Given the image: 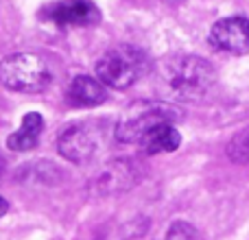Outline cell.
Returning a JSON list of instances; mask_svg holds the SVG:
<instances>
[{"mask_svg": "<svg viewBox=\"0 0 249 240\" xmlns=\"http://www.w3.org/2000/svg\"><path fill=\"white\" fill-rule=\"evenodd\" d=\"M55 79L53 66L35 52H13L0 61V81L16 92H42Z\"/></svg>", "mask_w": 249, "mask_h": 240, "instance_id": "obj_4", "label": "cell"}, {"mask_svg": "<svg viewBox=\"0 0 249 240\" xmlns=\"http://www.w3.org/2000/svg\"><path fill=\"white\" fill-rule=\"evenodd\" d=\"M216 72L210 61L195 55H173L155 68V87L168 101L195 103L210 92Z\"/></svg>", "mask_w": 249, "mask_h": 240, "instance_id": "obj_1", "label": "cell"}, {"mask_svg": "<svg viewBox=\"0 0 249 240\" xmlns=\"http://www.w3.org/2000/svg\"><path fill=\"white\" fill-rule=\"evenodd\" d=\"M68 99L74 105H81V107H90V105H101L107 99V92L105 86L99 79L86 77V74H79L70 81L68 86Z\"/></svg>", "mask_w": 249, "mask_h": 240, "instance_id": "obj_8", "label": "cell"}, {"mask_svg": "<svg viewBox=\"0 0 249 240\" xmlns=\"http://www.w3.org/2000/svg\"><path fill=\"white\" fill-rule=\"evenodd\" d=\"M42 131H44L42 114L29 112V114H24V118H22L20 129L7 137V146L11 151H31L37 146Z\"/></svg>", "mask_w": 249, "mask_h": 240, "instance_id": "obj_9", "label": "cell"}, {"mask_svg": "<svg viewBox=\"0 0 249 240\" xmlns=\"http://www.w3.org/2000/svg\"><path fill=\"white\" fill-rule=\"evenodd\" d=\"M7 212H9V203H7V199L0 197V216H4Z\"/></svg>", "mask_w": 249, "mask_h": 240, "instance_id": "obj_14", "label": "cell"}, {"mask_svg": "<svg viewBox=\"0 0 249 240\" xmlns=\"http://www.w3.org/2000/svg\"><path fill=\"white\" fill-rule=\"evenodd\" d=\"M166 240H197V232L190 223L186 221H175V223L168 227Z\"/></svg>", "mask_w": 249, "mask_h": 240, "instance_id": "obj_13", "label": "cell"}, {"mask_svg": "<svg viewBox=\"0 0 249 240\" xmlns=\"http://www.w3.org/2000/svg\"><path fill=\"white\" fill-rule=\"evenodd\" d=\"M181 118L173 105L160 101H138L131 103L116 124V140L124 144L142 142L146 133H151L160 124H175Z\"/></svg>", "mask_w": 249, "mask_h": 240, "instance_id": "obj_3", "label": "cell"}, {"mask_svg": "<svg viewBox=\"0 0 249 240\" xmlns=\"http://www.w3.org/2000/svg\"><path fill=\"white\" fill-rule=\"evenodd\" d=\"M140 179L138 177V168L127 159H118L112 162L103 172H101V186L105 190H124L133 186Z\"/></svg>", "mask_w": 249, "mask_h": 240, "instance_id": "obj_11", "label": "cell"}, {"mask_svg": "<svg viewBox=\"0 0 249 240\" xmlns=\"http://www.w3.org/2000/svg\"><path fill=\"white\" fill-rule=\"evenodd\" d=\"M42 16L59 26H92L101 20V11L92 0H57L44 7Z\"/></svg>", "mask_w": 249, "mask_h": 240, "instance_id": "obj_5", "label": "cell"}, {"mask_svg": "<svg viewBox=\"0 0 249 240\" xmlns=\"http://www.w3.org/2000/svg\"><path fill=\"white\" fill-rule=\"evenodd\" d=\"M210 42L216 51L230 55H247L249 52V20L245 16H232L219 20L210 29Z\"/></svg>", "mask_w": 249, "mask_h": 240, "instance_id": "obj_7", "label": "cell"}, {"mask_svg": "<svg viewBox=\"0 0 249 240\" xmlns=\"http://www.w3.org/2000/svg\"><path fill=\"white\" fill-rule=\"evenodd\" d=\"M2 171H4V159H2V155H0V175H2Z\"/></svg>", "mask_w": 249, "mask_h": 240, "instance_id": "obj_15", "label": "cell"}, {"mask_svg": "<svg viewBox=\"0 0 249 240\" xmlns=\"http://www.w3.org/2000/svg\"><path fill=\"white\" fill-rule=\"evenodd\" d=\"M146 155H158V153H171V151L179 149L181 144V133L177 131L173 124H160L151 133H146L144 140L140 142Z\"/></svg>", "mask_w": 249, "mask_h": 240, "instance_id": "obj_10", "label": "cell"}, {"mask_svg": "<svg viewBox=\"0 0 249 240\" xmlns=\"http://www.w3.org/2000/svg\"><path fill=\"white\" fill-rule=\"evenodd\" d=\"M228 155L232 162L236 164H247L249 162V127L238 131L236 136L230 140L228 144Z\"/></svg>", "mask_w": 249, "mask_h": 240, "instance_id": "obj_12", "label": "cell"}, {"mask_svg": "<svg viewBox=\"0 0 249 240\" xmlns=\"http://www.w3.org/2000/svg\"><path fill=\"white\" fill-rule=\"evenodd\" d=\"M96 79L103 83L105 87H114V90H127L136 81H140L146 72H149V57L144 51L129 44L114 46L96 61Z\"/></svg>", "mask_w": 249, "mask_h": 240, "instance_id": "obj_2", "label": "cell"}, {"mask_svg": "<svg viewBox=\"0 0 249 240\" xmlns=\"http://www.w3.org/2000/svg\"><path fill=\"white\" fill-rule=\"evenodd\" d=\"M99 144H101V133L92 124L79 122L61 133L57 146H59L61 157L70 159L74 164H81L86 159L94 157V153L99 151Z\"/></svg>", "mask_w": 249, "mask_h": 240, "instance_id": "obj_6", "label": "cell"}]
</instances>
